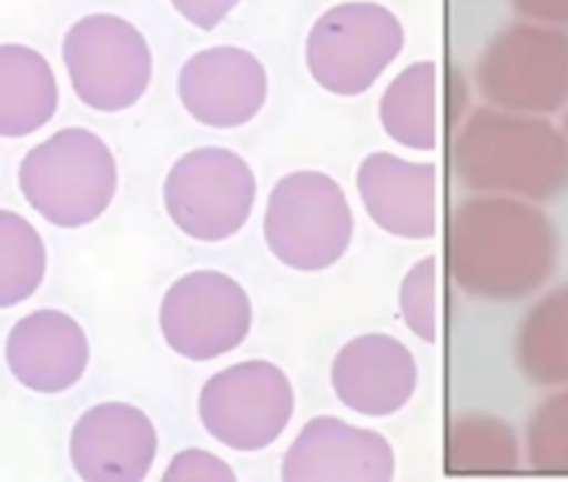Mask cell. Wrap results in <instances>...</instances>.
Masks as SVG:
<instances>
[{
    "label": "cell",
    "instance_id": "cell-1",
    "mask_svg": "<svg viewBox=\"0 0 568 482\" xmlns=\"http://www.w3.org/2000/svg\"><path fill=\"white\" fill-rule=\"evenodd\" d=\"M555 221L532 201L474 195L452 210L446 265L463 293L516 301L544 288L557 268Z\"/></svg>",
    "mask_w": 568,
    "mask_h": 482
},
{
    "label": "cell",
    "instance_id": "cell-2",
    "mask_svg": "<svg viewBox=\"0 0 568 482\" xmlns=\"http://www.w3.org/2000/svg\"><path fill=\"white\" fill-rule=\"evenodd\" d=\"M452 165L471 193L538 204L568 190V137L544 114L479 107L457 131Z\"/></svg>",
    "mask_w": 568,
    "mask_h": 482
},
{
    "label": "cell",
    "instance_id": "cell-3",
    "mask_svg": "<svg viewBox=\"0 0 568 482\" xmlns=\"http://www.w3.org/2000/svg\"><path fill=\"white\" fill-rule=\"evenodd\" d=\"M20 193L48 223L81 229L95 223L118 193V159L90 129H62L20 162Z\"/></svg>",
    "mask_w": 568,
    "mask_h": 482
},
{
    "label": "cell",
    "instance_id": "cell-4",
    "mask_svg": "<svg viewBox=\"0 0 568 482\" xmlns=\"http://www.w3.org/2000/svg\"><path fill=\"white\" fill-rule=\"evenodd\" d=\"M265 245L284 268L318 273L337 265L354 240V212L337 179L296 171L278 179L267 195Z\"/></svg>",
    "mask_w": 568,
    "mask_h": 482
},
{
    "label": "cell",
    "instance_id": "cell-5",
    "mask_svg": "<svg viewBox=\"0 0 568 482\" xmlns=\"http://www.w3.org/2000/svg\"><path fill=\"white\" fill-rule=\"evenodd\" d=\"M488 107L555 114L568 107V29L524 20L496 31L474 64Z\"/></svg>",
    "mask_w": 568,
    "mask_h": 482
},
{
    "label": "cell",
    "instance_id": "cell-6",
    "mask_svg": "<svg viewBox=\"0 0 568 482\" xmlns=\"http://www.w3.org/2000/svg\"><path fill=\"white\" fill-rule=\"evenodd\" d=\"M402 51L404 26L396 12L374 0H352L315 20L304 59L321 90L354 98L368 92Z\"/></svg>",
    "mask_w": 568,
    "mask_h": 482
},
{
    "label": "cell",
    "instance_id": "cell-7",
    "mask_svg": "<svg viewBox=\"0 0 568 482\" xmlns=\"http://www.w3.org/2000/svg\"><path fill=\"white\" fill-rule=\"evenodd\" d=\"M162 201L179 232L199 243H223L248 223L256 177L232 148H195L173 162L162 184Z\"/></svg>",
    "mask_w": 568,
    "mask_h": 482
},
{
    "label": "cell",
    "instance_id": "cell-8",
    "mask_svg": "<svg viewBox=\"0 0 568 482\" xmlns=\"http://www.w3.org/2000/svg\"><path fill=\"white\" fill-rule=\"evenodd\" d=\"M75 98L92 112H123L134 107L154 79L149 40L120 14H87L75 20L62 42Z\"/></svg>",
    "mask_w": 568,
    "mask_h": 482
},
{
    "label": "cell",
    "instance_id": "cell-9",
    "mask_svg": "<svg viewBox=\"0 0 568 482\" xmlns=\"http://www.w3.org/2000/svg\"><path fill=\"white\" fill-rule=\"evenodd\" d=\"M296 410L291 376L271 360H245L217 371L199 393V419L221 446L262 452L287 430Z\"/></svg>",
    "mask_w": 568,
    "mask_h": 482
},
{
    "label": "cell",
    "instance_id": "cell-10",
    "mask_svg": "<svg viewBox=\"0 0 568 482\" xmlns=\"http://www.w3.org/2000/svg\"><path fill=\"white\" fill-rule=\"evenodd\" d=\"M254 307L234 277L199 268L179 277L160 304V332L168 349L193 363L234 352L248 338Z\"/></svg>",
    "mask_w": 568,
    "mask_h": 482
},
{
    "label": "cell",
    "instance_id": "cell-11",
    "mask_svg": "<svg viewBox=\"0 0 568 482\" xmlns=\"http://www.w3.org/2000/svg\"><path fill=\"white\" fill-rule=\"evenodd\" d=\"M184 112L210 129H240L267 101V70L260 57L237 46H215L193 53L179 73Z\"/></svg>",
    "mask_w": 568,
    "mask_h": 482
},
{
    "label": "cell",
    "instance_id": "cell-12",
    "mask_svg": "<svg viewBox=\"0 0 568 482\" xmlns=\"http://www.w3.org/2000/svg\"><path fill=\"white\" fill-rule=\"evenodd\" d=\"M393 476L390 441L335 415L307 421L282 458V480L287 482H387Z\"/></svg>",
    "mask_w": 568,
    "mask_h": 482
},
{
    "label": "cell",
    "instance_id": "cell-13",
    "mask_svg": "<svg viewBox=\"0 0 568 482\" xmlns=\"http://www.w3.org/2000/svg\"><path fill=\"white\" fill-rule=\"evenodd\" d=\"M160 435L145 410L101 402L70 432V463L87 482H140L151 474Z\"/></svg>",
    "mask_w": 568,
    "mask_h": 482
},
{
    "label": "cell",
    "instance_id": "cell-14",
    "mask_svg": "<svg viewBox=\"0 0 568 482\" xmlns=\"http://www.w3.org/2000/svg\"><path fill=\"white\" fill-rule=\"evenodd\" d=\"M329 382L343 408L365 419H387L418 391V363L398 338L365 332L335 354Z\"/></svg>",
    "mask_w": 568,
    "mask_h": 482
},
{
    "label": "cell",
    "instance_id": "cell-15",
    "mask_svg": "<svg viewBox=\"0 0 568 482\" xmlns=\"http://www.w3.org/2000/svg\"><path fill=\"white\" fill-rule=\"evenodd\" d=\"M357 193L382 232L402 240H433L438 234V165L409 162L376 151L359 162Z\"/></svg>",
    "mask_w": 568,
    "mask_h": 482
},
{
    "label": "cell",
    "instance_id": "cell-16",
    "mask_svg": "<svg viewBox=\"0 0 568 482\" xmlns=\"http://www.w3.org/2000/svg\"><path fill=\"white\" fill-rule=\"evenodd\" d=\"M7 365L14 380L29 391H70L87 374L90 338H87L84 327L68 312H29L9 332Z\"/></svg>",
    "mask_w": 568,
    "mask_h": 482
},
{
    "label": "cell",
    "instance_id": "cell-17",
    "mask_svg": "<svg viewBox=\"0 0 568 482\" xmlns=\"http://www.w3.org/2000/svg\"><path fill=\"white\" fill-rule=\"evenodd\" d=\"M59 84L51 62L29 46H0V137H29L53 120Z\"/></svg>",
    "mask_w": 568,
    "mask_h": 482
},
{
    "label": "cell",
    "instance_id": "cell-18",
    "mask_svg": "<svg viewBox=\"0 0 568 482\" xmlns=\"http://www.w3.org/2000/svg\"><path fill=\"white\" fill-rule=\"evenodd\" d=\"M440 70L438 62H413L387 84L379 101L385 134L409 151H435L440 131Z\"/></svg>",
    "mask_w": 568,
    "mask_h": 482
},
{
    "label": "cell",
    "instance_id": "cell-19",
    "mask_svg": "<svg viewBox=\"0 0 568 482\" xmlns=\"http://www.w3.org/2000/svg\"><path fill=\"white\" fill-rule=\"evenodd\" d=\"M513 358L524 380L540 388L568 385V284L549 290L516 330Z\"/></svg>",
    "mask_w": 568,
    "mask_h": 482
},
{
    "label": "cell",
    "instance_id": "cell-20",
    "mask_svg": "<svg viewBox=\"0 0 568 482\" xmlns=\"http://www.w3.org/2000/svg\"><path fill=\"white\" fill-rule=\"evenodd\" d=\"M518 458L516 432L496 415L463 413L446 430V471L455 476L510 474Z\"/></svg>",
    "mask_w": 568,
    "mask_h": 482
},
{
    "label": "cell",
    "instance_id": "cell-21",
    "mask_svg": "<svg viewBox=\"0 0 568 482\" xmlns=\"http://www.w3.org/2000/svg\"><path fill=\"white\" fill-rule=\"evenodd\" d=\"M48 271L40 232L12 210H0V310L23 304L40 290Z\"/></svg>",
    "mask_w": 568,
    "mask_h": 482
},
{
    "label": "cell",
    "instance_id": "cell-22",
    "mask_svg": "<svg viewBox=\"0 0 568 482\" xmlns=\"http://www.w3.org/2000/svg\"><path fill=\"white\" fill-rule=\"evenodd\" d=\"M398 310L404 324L418 341L438 343L440 332V271L438 257L429 254L415 262L402 279Z\"/></svg>",
    "mask_w": 568,
    "mask_h": 482
},
{
    "label": "cell",
    "instance_id": "cell-23",
    "mask_svg": "<svg viewBox=\"0 0 568 482\" xmlns=\"http://www.w3.org/2000/svg\"><path fill=\"white\" fill-rule=\"evenodd\" d=\"M527 460L544 474H568V388L546 399L529 419Z\"/></svg>",
    "mask_w": 568,
    "mask_h": 482
},
{
    "label": "cell",
    "instance_id": "cell-24",
    "mask_svg": "<svg viewBox=\"0 0 568 482\" xmlns=\"http://www.w3.org/2000/svg\"><path fill=\"white\" fill-rule=\"evenodd\" d=\"M165 482H234L237 474L232 471V465L223 458H217L215 452H206V449H182L176 458L168 463Z\"/></svg>",
    "mask_w": 568,
    "mask_h": 482
},
{
    "label": "cell",
    "instance_id": "cell-25",
    "mask_svg": "<svg viewBox=\"0 0 568 482\" xmlns=\"http://www.w3.org/2000/svg\"><path fill=\"white\" fill-rule=\"evenodd\" d=\"M171 7L195 29L215 31L240 7V0H171Z\"/></svg>",
    "mask_w": 568,
    "mask_h": 482
},
{
    "label": "cell",
    "instance_id": "cell-26",
    "mask_svg": "<svg viewBox=\"0 0 568 482\" xmlns=\"http://www.w3.org/2000/svg\"><path fill=\"white\" fill-rule=\"evenodd\" d=\"M513 9L532 23L568 26V0H513Z\"/></svg>",
    "mask_w": 568,
    "mask_h": 482
},
{
    "label": "cell",
    "instance_id": "cell-27",
    "mask_svg": "<svg viewBox=\"0 0 568 482\" xmlns=\"http://www.w3.org/2000/svg\"><path fill=\"white\" fill-rule=\"evenodd\" d=\"M562 131H566V137H568V107H566V120H562Z\"/></svg>",
    "mask_w": 568,
    "mask_h": 482
}]
</instances>
